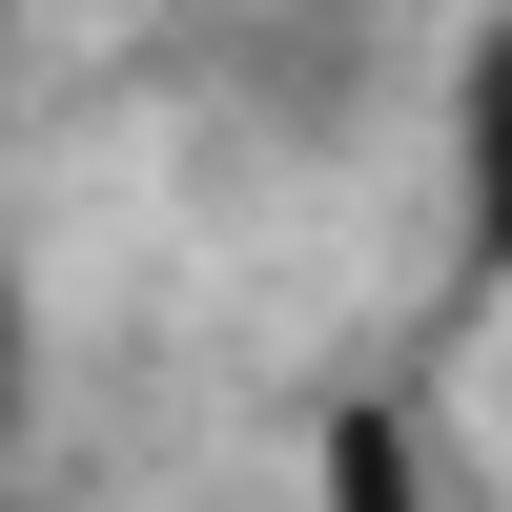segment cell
Segmentation results:
<instances>
[{"label":"cell","instance_id":"1","mask_svg":"<svg viewBox=\"0 0 512 512\" xmlns=\"http://www.w3.org/2000/svg\"><path fill=\"white\" fill-rule=\"evenodd\" d=\"M308 472H328V512H451L431 431H410L390 390H349V410H328V451H308Z\"/></svg>","mask_w":512,"mask_h":512},{"label":"cell","instance_id":"2","mask_svg":"<svg viewBox=\"0 0 512 512\" xmlns=\"http://www.w3.org/2000/svg\"><path fill=\"white\" fill-rule=\"evenodd\" d=\"M451 185H472V246L512 267V21L451 62Z\"/></svg>","mask_w":512,"mask_h":512},{"label":"cell","instance_id":"3","mask_svg":"<svg viewBox=\"0 0 512 512\" xmlns=\"http://www.w3.org/2000/svg\"><path fill=\"white\" fill-rule=\"evenodd\" d=\"M0 512H21V492H0Z\"/></svg>","mask_w":512,"mask_h":512}]
</instances>
